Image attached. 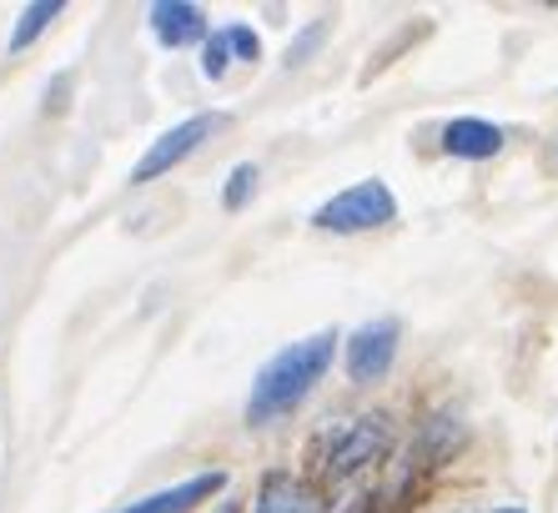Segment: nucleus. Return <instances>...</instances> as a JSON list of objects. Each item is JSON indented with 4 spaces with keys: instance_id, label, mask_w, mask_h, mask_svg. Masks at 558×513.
<instances>
[{
    "instance_id": "f257e3e1",
    "label": "nucleus",
    "mask_w": 558,
    "mask_h": 513,
    "mask_svg": "<svg viewBox=\"0 0 558 513\" xmlns=\"http://www.w3.org/2000/svg\"><path fill=\"white\" fill-rule=\"evenodd\" d=\"M332 353H338V333H312L302 343L282 347L277 358L262 362L257 383L247 393V423L252 428H267L287 413H298L307 403V393L327 378L332 368Z\"/></svg>"
},
{
    "instance_id": "f03ea898",
    "label": "nucleus",
    "mask_w": 558,
    "mask_h": 513,
    "mask_svg": "<svg viewBox=\"0 0 558 513\" xmlns=\"http://www.w3.org/2000/svg\"><path fill=\"white\" fill-rule=\"evenodd\" d=\"M388 449H392V418L388 413H363V418H348V423L327 428L317 438V474L327 484H342V478L373 468Z\"/></svg>"
},
{
    "instance_id": "7ed1b4c3",
    "label": "nucleus",
    "mask_w": 558,
    "mask_h": 513,
    "mask_svg": "<svg viewBox=\"0 0 558 513\" xmlns=\"http://www.w3.org/2000/svg\"><path fill=\"white\" fill-rule=\"evenodd\" d=\"M398 217V202H392L388 181H357V187H348V192H338L332 202H323L317 212H312V227L323 231H373L383 227V222Z\"/></svg>"
},
{
    "instance_id": "20e7f679",
    "label": "nucleus",
    "mask_w": 558,
    "mask_h": 513,
    "mask_svg": "<svg viewBox=\"0 0 558 513\" xmlns=\"http://www.w3.org/2000/svg\"><path fill=\"white\" fill-rule=\"evenodd\" d=\"M398 337H403V327L392 318L363 322V327L348 337V378L352 383H377V378H388L392 358H398Z\"/></svg>"
},
{
    "instance_id": "39448f33",
    "label": "nucleus",
    "mask_w": 558,
    "mask_h": 513,
    "mask_svg": "<svg viewBox=\"0 0 558 513\" xmlns=\"http://www.w3.org/2000/svg\"><path fill=\"white\" fill-rule=\"evenodd\" d=\"M211 131H217V116H192V121H182V127H171L167 136H156L151 152L136 162L131 181H156V177H167L171 167H182L186 156H192L196 146L207 142Z\"/></svg>"
},
{
    "instance_id": "423d86ee",
    "label": "nucleus",
    "mask_w": 558,
    "mask_h": 513,
    "mask_svg": "<svg viewBox=\"0 0 558 513\" xmlns=\"http://www.w3.org/2000/svg\"><path fill=\"white\" fill-rule=\"evenodd\" d=\"M442 152L458 156V162H488V156L504 152V131L494 121H478V116H458L442 127Z\"/></svg>"
},
{
    "instance_id": "0eeeda50",
    "label": "nucleus",
    "mask_w": 558,
    "mask_h": 513,
    "mask_svg": "<svg viewBox=\"0 0 558 513\" xmlns=\"http://www.w3.org/2000/svg\"><path fill=\"white\" fill-rule=\"evenodd\" d=\"M227 488V474H196V478H186V484H177V488H161V493H151V499H142V503H131V509H121V513H186L192 503H207L211 493H221Z\"/></svg>"
},
{
    "instance_id": "6e6552de",
    "label": "nucleus",
    "mask_w": 558,
    "mask_h": 513,
    "mask_svg": "<svg viewBox=\"0 0 558 513\" xmlns=\"http://www.w3.org/2000/svg\"><path fill=\"white\" fill-rule=\"evenodd\" d=\"M257 513H323V499H317L302 478L272 468L257 488Z\"/></svg>"
},
{
    "instance_id": "1a4fd4ad",
    "label": "nucleus",
    "mask_w": 558,
    "mask_h": 513,
    "mask_svg": "<svg viewBox=\"0 0 558 513\" xmlns=\"http://www.w3.org/2000/svg\"><path fill=\"white\" fill-rule=\"evenodd\" d=\"M151 31L161 46H192V40L207 36V21H202V11L196 5H186V0H161V5H151Z\"/></svg>"
},
{
    "instance_id": "9d476101",
    "label": "nucleus",
    "mask_w": 558,
    "mask_h": 513,
    "mask_svg": "<svg viewBox=\"0 0 558 513\" xmlns=\"http://www.w3.org/2000/svg\"><path fill=\"white\" fill-rule=\"evenodd\" d=\"M56 15H61V0H36V5H26V11H21V26L11 31V51H26Z\"/></svg>"
},
{
    "instance_id": "9b49d317",
    "label": "nucleus",
    "mask_w": 558,
    "mask_h": 513,
    "mask_svg": "<svg viewBox=\"0 0 558 513\" xmlns=\"http://www.w3.org/2000/svg\"><path fill=\"white\" fill-rule=\"evenodd\" d=\"M453 443H458V428H453V418H448V413H438V418H428V423H423V449H428L433 463L448 458V453H453Z\"/></svg>"
},
{
    "instance_id": "f8f14e48",
    "label": "nucleus",
    "mask_w": 558,
    "mask_h": 513,
    "mask_svg": "<svg viewBox=\"0 0 558 513\" xmlns=\"http://www.w3.org/2000/svg\"><path fill=\"white\" fill-rule=\"evenodd\" d=\"M227 61H232V40H227V31H221V36H211L207 46H202V76L221 81L227 76Z\"/></svg>"
},
{
    "instance_id": "ddd939ff",
    "label": "nucleus",
    "mask_w": 558,
    "mask_h": 513,
    "mask_svg": "<svg viewBox=\"0 0 558 513\" xmlns=\"http://www.w3.org/2000/svg\"><path fill=\"white\" fill-rule=\"evenodd\" d=\"M252 181H257V167H236V171H232V187H227V196H221V202H227V206H232V212H236V206L247 202Z\"/></svg>"
},
{
    "instance_id": "4468645a",
    "label": "nucleus",
    "mask_w": 558,
    "mask_h": 513,
    "mask_svg": "<svg viewBox=\"0 0 558 513\" xmlns=\"http://www.w3.org/2000/svg\"><path fill=\"white\" fill-rule=\"evenodd\" d=\"M227 40H232V51L242 56V61H257V56H262V40H257V31H252V26H232V31H227Z\"/></svg>"
},
{
    "instance_id": "2eb2a0df",
    "label": "nucleus",
    "mask_w": 558,
    "mask_h": 513,
    "mask_svg": "<svg viewBox=\"0 0 558 513\" xmlns=\"http://www.w3.org/2000/svg\"><path fill=\"white\" fill-rule=\"evenodd\" d=\"M348 513H377V503H373V499H357Z\"/></svg>"
},
{
    "instance_id": "dca6fc26",
    "label": "nucleus",
    "mask_w": 558,
    "mask_h": 513,
    "mask_svg": "<svg viewBox=\"0 0 558 513\" xmlns=\"http://www.w3.org/2000/svg\"><path fill=\"white\" fill-rule=\"evenodd\" d=\"M217 513H242V503H236V499H221V503H217Z\"/></svg>"
},
{
    "instance_id": "f3484780",
    "label": "nucleus",
    "mask_w": 558,
    "mask_h": 513,
    "mask_svg": "<svg viewBox=\"0 0 558 513\" xmlns=\"http://www.w3.org/2000/svg\"><path fill=\"white\" fill-rule=\"evenodd\" d=\"M494 513H523V509H519V503H504V509H494Z\"/></svg>"
}]
</instances>
